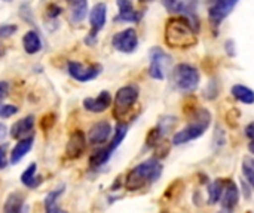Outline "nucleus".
<instances>
[{
  "label": "nucleus",
  "mask_w": 254,
  "mask_h": 213,
  "mask_svg": "<svg viewBox=\"0 0 254 213\" xmlns=\"http://www.w3.org/2000/svg\"><path fill=\"white\" fill-rule=\"evenodd\" d=\"M217 93H219V90H217V83L216 82H211L208 85V87L205 89V92H204L205 98H208V99H214L217 96Z\"/></svg>",
  "instance_id": "nucleus-33"
},
{
  "label": "nucleus",
  "mask_w": 254,
  "mask_h": 213,
  "mask_svg": "<svg viewBox=\"0 0 254 213\" xmlns=\"http://www.w3.org/2000/svg\"><path fill=\"white\" fill-rule=\"evenodd\" d=\"M240 0H213L208 9V16L214 28L220 27L222 22L231 15Z\"/></svg>",
  "instance_id": "nucleus-11"
},
{
  "label": "nucleus",
  "mask_w": 254,
  "mask_h": 213,
  "mask_svg": "<svg viewBox=\"0 0 254 213\" xmlns=\"http://www.w3.org/2000/svg\"><path fill=\"white\" fill-rule=\"evenodd\" d=\"M241 185H243V188H244V196H246V199H250V190H249V187L246 185L244 181L241 182Z\"/></svg>",
  "instance_id": "nucleus-39"
},
{
  "label": "nucleus",
  "mask_w": 254,
  "mask_h": 213,
  "mask_svg": "<svg viewBox=\"0 0 254 213\" xmlns=\"http://www.w3.org/2000/svg\"><path fill=\"white\" fill-rule=\"evenodd\" d=\"M149 76L155 80H164L167 70L171 65V56L161 47L155 46L149 50Z\"/></svg>",
  "instance_id": "nucleus-7"
},
{
  "label": "nucleus",
  "mask_w": 254,
  "mask_h": 213,
  "mask_svg": "<svg viewBox=\"0 0 254 213\" xmlns=\"http://www.w3.org/2000/svg\"><path fill=\"white\" fill-rule=\"evenodd\" d=\"M88 12V0H74L71 3V21L82 22Z\"/></svg>",
  "instance_id": "nucleus-25"
},
{
  "label": "nucleus",
  "mask_w": 254,
  "mask_h": 213,
  "mask_svg": "<svg viewBox=\"0 0 254 213\" xmlns=\"http://www.w3.org/2000/svg\"><path fill=\"white\" fill-rule=\"evenodd\" d=\"M22 209H24V196L19 191L9 194L3 205V213H22Z\"/></svg>",
  "instance_id": "nucleus-22"
},
{
  "label": "nucleus",
  "mask_w": 254,
  "mask_h": 213,
  "mask_svg": "<svg viewBox=\"0 0 254 213\" xmlns=\"http://www.w3.org/2000/svg\"><path fill=\"white\" fill-rule=\"evenodd\" d=\"M86 148V136L82 130L71 132L65 145V156L68 159H79Z\"/></svg>",
  "instance_id": "nucleus-14"
},
{
  "label": "nucleus",
  "mask_w": 254,
  "mask_h": 213,
  "mask_svg": "<svg viewBox=\"0 0 254 213\" xmlns=\"http://www.w3.org/2000/svg\"><path fill=\"white\" fill-rule=\"evenodd\" d=\"M223 188H225V179H216L213 182L208 184V203L210 205H216L220 202L222 194H223Z\"/></svg>",
  "instance_id": "nucleus-24"
},
{
  "label": "nucleus",
  "mask_w": 254,
  "mask_h": 213,
  "mask_svg": "<svg viewBox=\"0 0 254 213\" xmlns=\"http://www.w3.org/2000/svg\"><path fill=\"white\" fill-rule=\"evenodd\" d=\"M162 165L159 163L158 159H147L144 160L143 163L137 165L135 168H132L127 178H125V188L128 191H138V190H143L144 187L156 182L161 175H162Z\"/></svg>",
  "instance_id": "nucleus-2"
},
{
  "label": "nucleus",
  "mask_w": 254,
  "mask_h": 213,
  "mask_svg": "<svg viewBox=\"0 0 254 213\" xmlns=\"http://www.w3.org/2000/svg\"><path fill=\"white\" fill-rule=\"evenodd\" d=\"M18 107L12 104H1L0 102V119H9L18 113Z\"/></svg>",
  "instance_id": "nucleus-29"
},
{
  "label": "nucleus",
  "mask_w": 254,
  "mask_h": 213,
  "mask_svg": "<svg viewBox=\"0 0 254 213\" xmlns=\"http://www.w3.org/2000/svg\"><path fill=\"white\" fill-rule=\"evenodd\" d=\"M240 202V190L238 185L232 179H225V188L220 199L222 213H234Z\"/></svg>",
  "instance_id": "nucleus-12"
},
{
  "label": "nucleus",
  "mask_w": 254,
  "mask_h": 213,
  "mask_svg": "<svg viewBox=\"0 0 254 213\" xmlns=\"http://www.w3.org/2000/svg\"><path fill=\"white\" fill-rule=\"evenodd\" d=\"M112 46L122 53H132L138 47V36L134 28H125L112 39Z\"/></svg>",
  "instance_id": "nucleus-10"
},
{
  "label": "nucleus",
  "mask_w": 254,
  "mask_h": 213,
  "mask_svg": "<svg viewBox=\"0 0 254 213\" xmlns=\"http://www.w3.org/2000/svg\"><path fill=\"white\" fill-rule=\"evenodd\" d=\"M34 129V117L33 116H27L18 122H15L10 128V136L16 141L24 139L31 136V132Z\"/></svg>",
  "instance_id": "nucleus-17"
},
{
  "label": "nucleus",
  "mask_w": 254,
  "mask_h": 213,
  "mask_svg": "<svg viewBox=\"0 0 254 213\" xmlns=\"http://www.w3.org/2000/svg\"><path fill=\"white\" fill-rule=\"evenodd\" d=\"M211 123V113L205 108H193L192 114H190V122L188 123V126L182 130H179L177 133H174L173 136V145H183L188 144L190 141H195L198 138H201L207 129L210 128Z\"/></svg>",
  "instance_id": "nucleus-3"
},
{
  "label": "nucleus",
  "mask_w": 254,
  "mask_h": 213,
  "mask_svg": "<svg viewBox=\"0 0 254 213\" xmlns=\"http://www.w3.org/2000/svg\"><path fill=\"white\" fill-rule=\"evenodd\" d=\"M112 104V95L109 90H101L98 96L95 98H85L83 99V108L89 113H103L106 111Z\"/></svg>",
  "instance_id": "nucleus-16"
},
{
  "label": "nucleus",
  "mask_w": 254,
  "mask_h": 213,
  "mask_svg": "<svg viewBox=\"0 0 254 213\" xmlns=\"http://www.w3.org/2000/svg\"><path fill=\"white\" fill-rule=\"evenodd\" d=\"M176 123H177V117H171V116L162 117V119L159 120V123H158V129H159L161 133L165 136L170 130H173V128L176 126Z\"/></svg>",
  "instance_id": "nucleus-28"
},
{
  "label": "nucleus",
  "mask_w": 254,
  "mask_h": 213,
  "mask_svg": "<svg viewBox=\"0 0 254 213\" xmlns=\"http://www.w3.org/2000/svg\"><path fill=\"white\" fill-rule=\"evenodd\" d=\"M162 138H164V135L161 133V130L158 129V126L153 128V129H150L149 133H147V136H146V147L147 148H155L159 142H162Z\"/></svg>",
  "instance_id": "nucleus-27"
},
{
  "label": "nucleus",
  "mask_w": 254,
  "mask_h": 213,
  "mask_svg": "<svg viewBox=\"0 0 254 213\" xmlns=\"http://www.w3.org/2000/svg\"><path fill=\"white\" fill-rule=\"evenodd\" d=\"M7 166V154H6V145L0 147V170Z\"/></svg>",
  "instance_id": "nucleus-36"
},
{
  "label": "nucleus",
  "mask_w": 254,
  "mask_h": 213,
  "mask_svg": "<svg viewBox=\"0 0 254 213\" xmlns=\"http://www.w3.org/2000/svg\"><path fill=\"white\" fill-rule=\"evenodd\" d=\"M36 172H37V165H36V163H31V165L21 173V184H22L24 187L30 188V190L37 188V187L43 182V179H42L40 176H36Z\"/></svg>",
  "instance_id": "nucleus-21"
},
{
  "label": "nucleus",
  "mask_w": 254,
  "mask_h": 213,
  "mask_svg": "<svg viewBox=\"0 0 254 213\" xmlns=\"http://www.w3.org/2000/svg\"><path fill=\"white\" fill-rule=\"evenodd\" d=\"M68 1H70V3H73V1H74V0H68Z\"/></svg>",
  "instance_id": "nucleus-42"
},
{
  "label": "nucleus",
  "mask_w": 254,
  "mask_h": 213,
  "mask_svg": "<svg viewBox=\"0 0 254 213\" xmlns=\"http://www.w3.org/2000/svg\"><path fill=\"white\" fill-rule=\"evenodd\" d=\"M7 96H9V83L4 82V80H1L0 82V102L3 99H6Z\"/></svg>",
  "instance_id": "nucleus-35"
},
{
  "label": "nucleus",
  "mask_w": 254,
  "mask_h": 213,
  "mask_svg": "<svg viewBox=\"0 0 254 213\" xmlns=\"http://www.w3.org/2000/svg\"><path fill=\"white\" fill-rule=\"evenodd\" d=\"M164 7L171 12V13H180V9H182V1L183 0H161Z\"/></svg>",
  "instance_id": "nucleus-30"
},
{
  "label": "nucleus",
  "mask_w": 254,
  "mask_h": 213,
  "mask_svg": "<svg viewBox=\"0 0 254 213\" xmlns=\"http://www.w3.org/2000/svg\"><path fill=\"white\" fill-rule=\"evenodd\" d=\"M140 1H152V0H140Z\"/></svg>",
  "instance_id": "nucleus-41"
},
{
  "label": "nucleus",
  "mask_w": 254,
  "mask_h": 213,
  "mask_svg": "<svg viewBox=\"0 0 254 213\" xmlns=\"http://www.w3.org/2000/svg\"><path fill=\"white\" fill-rule=\"evenodd\" d=\"M171 82L174 87L180 92H193L199 86L201 74L196 67L186 62H180L171 71Z\"/></svg>",
  "instance_id": "nucleus-4"
},
{
  "label": "nucleus",
  "mask_w": 254,
  "mask_h": 213,
  "mask_svg": "<svg viewBox=\"0 0 254 213\" xmlns=\"http://www.w3.org/2000/svg\"><path fill=\"white\" fill-rule=\"evenodd\" d=\"M162 213H165V212H162Z\"/></svg>",
  "instance_id": "nucleus-44"
},
{
  "label": "nucleus",
  "mask_w": 254,
  "mask_h": 213,
  "mask_svg": "<svg viewBox=\"0 0 254 213\" xmlns=\"http://www.w3.org/2000/svg\"><path fill=\"white\" fill-rule=\"evenodd\" d=\"M107 21V6L104 3H97L91 13H89V22H91V31L85 39V43L89 46H94L97 43V36L100 30L104 28Z\"/></svg>",
  "instance_id": "nucleus-8"
},
{
  "label": "nucleus",
  "mask_w": 254,
  "mask_h": 213,
  "mask_svg": "<svg viewBox=\"0 0 254 213\" xmlns=\"http://www.w3.org/2000/svg\"><path fill=\"white\" fill-rule=\"evenodd\" d=\"M18 31V27L13 24H3L0 25V39H7L12 34H15Z\"/></svg>",
  "instance_id": "nucleus-31"
},
{
  "label": "nucleus",
  "mask_w": 254,
  "mask_h": 213,
  "mask_svg": "<svg viewBox=\"0 0 254 213\" xmlns=\"http://www.w3.org/2000/svg\"><path fill=\"white\" fill-rule=\"evenodd\" d=\"M231 93H232V96L237 101H240V102H243L246 105L254 104V90H252L250 87H247L244 85H235V86H232Z\"/></svg>",
  "instance_id": "nucleus-23"
},
{
  "label": "nucleus",
  "mask_w": 254,
  "mask_h": 213,
  "mask_svg": "<svg viewBox=\"0 0 254 213\" xmlns=\"http://www.w3.org/2000/svg\"><path fill=\"white\" fill-rule=\"evenodd\" d=\"M113 133L112 125L107 120H100L94 123L88 132V141L92 145H103L106 144Z\"/></svg>",
  "instance_id": "nucleus-13"
},
{
  "label": "nucleus",
  "mask_w": 254,
  "mask_h": 213,
  "mask_svg": "<svg viewBox=\"0 0 254 213\" xmlns=\"http://www.w3.org/2000/svg\"><path fill=\"white\" fill-rule=\"evenodd\" d=\"M249 151L254 154V136L250 139V144H249Z\"/></svg>",
  "instance_id": "nucleus-40"
},
{
  "label": "nucleus",
  "mask_w": 254,
  "mask_h": 213,
  "mask_svg": "<svg viewBox=\"0 0 254 213\" xmlns=\"http://www.w3.org/2000/svg\"><path fill=\"white\" fill-rule=\"evenodd\" d=\"M119 13L115 16V22H140L143 12L135 10L132 0H116Z\"/></svg>",
  "instance_id": "nucleus-15"
},
{
  "label": "nucleus",
  "mask_w": 254,
  "mask_h": 213,
  "mask_svg": "<svg viewBox=\"0 0 254 213\" xmlns=\"http://www.w3.org/2000/svg\"><path fill=\"white\" fill-rule=\"evenodd\" d=\"M225 47H226V52L229 56H235V42L234 40H228L225 43Z\"/></svg>",
  "instance_id": "nucleus-37"
},
{
  "label": "nucleus",
  "mask_w": 254,
  "mask_h": 213,
  "mask_svg": "<svg viewBox=\"0 0 254 213\" xmlns=\"http://www.w3.org/2000/svg\"><path fill=\"white\" fill-rule=\"evenodd\" d=\"M64 185H61V187H58V188H55V190H52V191H49L48 194H46V197H45V200H43V208H45V213H67L64 209H61L60 206H58V200H60V197L64 194Z\"/></svg>",
  "instance_id": "nucleus-19"
},
{
  "label": "nucleus",
  "mask_w": 254,
  "mask_h": 213,
  "mask_svg": "<svg viewBox=\"0 0 254 213\" xmlns=\"http://www.w3.org/2000/svg\"><path fill=\"white\" fill-rule=\"evenodd\" d=\"M4 1H10V0H4Z\"/></svg>",
  "instance_id": "nucleus-43"
},
{
  "label": "nucleus",
  "mask_w": 254,
  "mask_h": 213,
  "mask_svg": "<svg viewBox=\"0 0 254 213\" xmlns=\"http://www.w3.org/2000/svg\"><path fill=\"white\" fill-rule=\"evenodd\" d=\"M165 42L170 47L189 49L198 43L196 30L185 16H174L167 21Z\"/></svg>",
  "instance_id": "nucleus-1"
},
{
  "label": "nucleus",
  "mask_w": 254,
  "mask_h": 213,
  "mask_svg": "<svg viewBox=\"0 0 254 213\" xmlns=\"http://www.w3.org/2000/svg\"><path fill=\"white\" fill-rule=\"evenodd\" d=\"M127 133H128V125L119 122V123L116 125V129H115V133H113L110 142H109L106 147L97 150V151L89 157V168H91V169H100L101 166H104V165L112 159V156H113V153L116 151V148L122 144V141L125 139Z\"/></svg>",
  "instance_id": "nucleus-5"
},
{
  "label": "nucleus",
  "mask_w": 254,
  "mask_h": 213,
  "mask_svg": "<svg viewBox=\"0 0 254 213\" xmlns=\"http://www.w3.org/2000/svg\"><path fill=\"white\" fill-rule=\"evenodd\" d=\"M55 114L54 113H49V114H45L43 116V119H42V122H40V126H42V129L43 130H49V129H52V126H54V123H55Z\"/></svg>",
  "instance_id": "nucleus-32"
},
{
  "label": "nucleus",
  "mask_w": 254,
  "mask_h": 213,
  "mask_svg": "<svg viewBox=\"0 0 254 213\" xmlns=\"http://www.w3.org/2000/svg\"><path fill=\"white\" fill-rule=\"evenodd\" d=\"M138 95H140V90H138V86L135 85H127V86H122L118 92H116V96H115V107H113V116L121 120L124 119L131 110L132 107L135 105L137 99H138Z\"/></svg>",
  "instance_id": "nucleus-6"
},
{
  "label": "nucleus",
  "mask_w": 254,
  "mask_h": 213,
  "mask_svg": "<svg viewBox=\"0 0 254 213\" xmlns=\"http://www.w3.org/2000/svg\"><path fill=\"white\" fill-rule=\"evenodd\" d=\"M243 175L246 181L254 188V157L247 156L243 160Z\"/></svg>",
  "instance_id": "nucleus-26"
},
{
  "label": "nucleus",
  "mask_w": 254,
  "mask_h": 213,
  "mask_svg": "<svg viewBox=\"0 0 254 213\" xmlns=\"http://www.w3.org/2000/svg\"><path fill=\"white\" fill-rule=\"evenodd\" d=\"M67 71L70 74L71 79H74L76 82L79 83H86V82H91V80H95L101 71H103V67L100 64H91V65H83L80 62H76V61H70L67 64Z\"/></svg>",
  "instance_id": "nucleus-9"
},
{
  "label": "nucleus",
  "mask_w": 254,
  "mask_h": 213,
  "mask_svg": "<svg viewBox=\"0 0 254 213\" xmlns=\"http://www.w3.org/2000/svg\"><path fill=\"white\" fill-rule=\"evenodd\" d=\"M7 135V130H6V126L3 123H0V141H3Z\"/></svg>",
  "instance_id": "nucleus-38"
},
{
  "label": "nucleus",
  "mask_w": 254,
  "mask_h": 213,
  "mask_svg": "<svg viewBox=\"0 0 254 213\" xmlns=\"http://www.w3.org/2000/svg\"><path fill=\"white\" fill-rule=\"evenodd\" d=\"M22 46H24V50L28 55H34V53L40 52V49H42V39H40L39 33L36 30L27 31L24 34V37H22Z\"/></svg>",
  "instance_id": "nucleus-20"
},
{
  "label": "nucleus",
  "mask_w": 254,
  "mask_h": 213,
  "mask_svg": "<svg viewBox=\"0 0 254 213\" xmlns=\"http://www.w3.org/2000/svg\"><path fill=\"white\" fill-rule=\"evenodd\" d=\"M33 142H34V136H28V138H24V139H19L16 142V145L12 148L10 154H9V162L12 165H16L19 163L28 153L30 150L33 148Z\"/></svg>",
  "instance_id": "nucleus-18"
},
{
  "label": "nucleus",
  "mask_w": 254,
  "mask_h": 213,
  "mask_svg": "<svg viewBox=\"0 0 254 213\" xmlns=\"http://www.w3.org/2000/svg\"><path fill=\"white\" fill-rule=\"evenodd\" d=\"M61 6H58V4H55V3H52V4H49L48 6V16H51V18H57V16H60L61 15Z\"/></svg>",
  "instance_id": "nucleus-34"
}]
</instances>
